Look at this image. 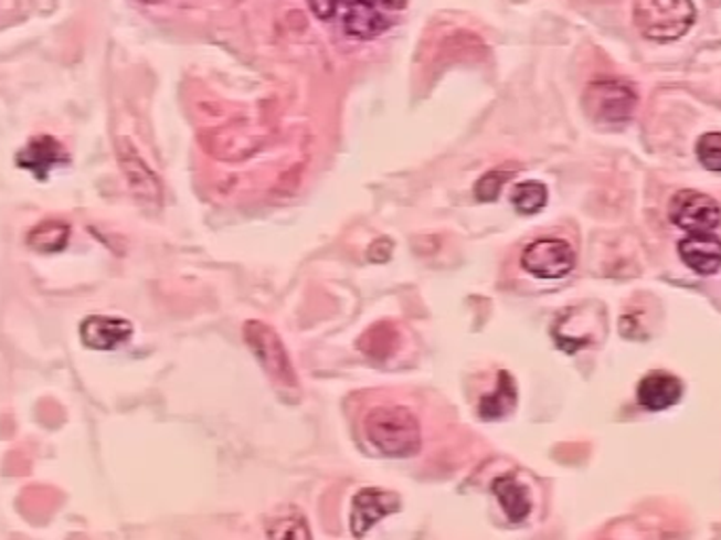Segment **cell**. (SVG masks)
I'll list each match as a JSON object with an SVG mask.
<instances>
[{"instance_id": "cell-18", "label": "cell", "mask_w": 721, "mask_h": 540, "mask_svg": "<svg viewBox=\"0 0 721 540\" xmlns=\"http://www.w3.org/2000/svg\"><path fill=\"white\" fill-rule=\"evenodd\" d=\"M697 157L702 167H707L709 171H718L721 173V134L713 131V134H704L700 136L697 141Z\"/></svg>"}, {"instance_id": "cell-11", "label": "cell", "mask_w": 721, "mask_h": 540, "mask_svg": "<svg viewBox=\"0 0 721 540\" xmlns=\"http://www.w3.org/2000/svg\"><path fill=\"white\" fill-rule=\"evenodd\" d=\"M134 333V326L115 317H89L81 326L83 342L95 351H113L125 345Z\"/></svg>"}, {"instance_id": "cell-19", "label": "cell", "mask_w": 721, "mask_h": 540, "mask_svg": "<svg viewBox=\"0 0 721 540\" xmlns=\"http://www.w3.org/2000/svg\"><path fill=\"white\" fill-rule=\"evenodd\" d=\"M271 539H310V530L303 516L280 517L268 528Z\"/></svg>"}, {"instance_id": "cell-15", "label": "cell", "mask_w": 721, "mask_h": 540, "mask_svg": "<svg viewBox=\"0 0 721 540\" xmlns=\"http://www.w3.org/2000/svg\"><path fill=\"white\" fill-rule=\"evenodd\" d=\"M517 403V387L509 372H500L498 389L486 395L479 403V416L484 421H500L509 416Z\"/></svg>"}, {"instance_id": "cell-21", "label": "cell", "mask_w": 721, "mask_h": 540, "mask_svg": "<svg viewBox=\"0 0 721 540\" xmlns=\"http://www.w3.org/2000/svg\"><path fill=\"white\" fill-rule=\"evenodd\" d=\"M308 7L315 11L317 18L329 20L338 7V0H308Z\"/></svg>"}, {"instance_id": "cell-16", "label": "cell", "mask_w": 721, "mask_h": 540, "mask_svg": "<svg viewBox=\"0 0 721 540\" xmlns=\"http://www.w3.org/2000/svg\"><path fill=\"white\" fill-rule=\"evenodd\" d=\"M71 226L62 220H45L30 235L28 245L41 254H57L68 245Z\"/></svg>"}, {"instance_id": "cell-13", "label": "cell", "mask_w": 721, "mask_h": 540, "mask_svg": "<svg viewBox=\"0 0 721 540\" xmlns=\"http://www.w3.org/2000/svg\"><path fill=\"white\" fill-rule=\"evenodd\" d=\"M120 167L131 187V192L144 203H161V182L129 146L120 148Z\"/></svg>"}, {"instance_id": "cell-8", "label": "cell", "mask_w": 721, "mask_h": 540, "mask_svg": "<svg viewBox=\"0 0 721 540\" xmlns=\"http://www.w3.org/2000/svg\"><path fill=\"white\" fill-rule=\"evenodd\" d=\"M401 509L399 496L378 488H365L352 496V509H350V530L352 537L361 539L365 537L378 521L384 517L396 513Z\"/></svg>"}, {"instance_id": "cell-20", "label": "cell", "mask_w": 721, "mask_h": 540, "mask_svg": "<svg viewBox=\"0 0 721 540\" xmlns=\"http://www.w3.org/2000/svg\"><path fill=\"white\" fill-rule=\"evenodd\" d=\"M511 171H500V169H494V171H488L477 184H475V197L481 201V203H491L494 199H498L500 190L507 184V180L511 178Z\"/></svg>"}, {"instance_id": "cell-1", "label": "cell", "mask_w": 721, "mask_h": 540, "mask_svg": "<svg viewBox=\"0 0 721 540\" xmlns=\"http://www.w3.org/2000/svg\"><path fill=\"white\" fill-rule=\"evenodd\" d=\"M365 435L389 458L416 456L422 447L418 419L401 405H380L365 416Z\"/></svg>"}, {"instance_id": "cell-3", "label": "cell", "mask_w": 721, "mask_h": 540, "mask_svg": "<svg viewBox=\"0 0 721 540\" xmlns=\"http://www.w3.org/2000/svg\"><path fill=\"white\" fill-rule=\"evenodd\" d=\"M586 117L602 127H616L627 123L637 108V94L633 85L621 78L593 81L582 95Z\"/></svg>"}, {"instance_id": "cell-7", "label": "cell", "mask_w": 721, "mask_h": 540, "mask_svg": "<svg viewBox=\"0 0 721 540\" xmlns=\"http://www.w3.org/2000/svg\"><path fill=\"white\" fill-rule=\"evenodd\" d=\"M669 218L686 233H711L721 224L720 203L698 190H679L671 199Z\"/></svg>"}, {"instance_id": "cell-6", "label": "cell", "mask_w": 721, "mask_h": 540, "mask_svg": "<svg viewBox=\"0 0 721 540\" xmlns=\"http://www.w3.org/2000/svg\"><path fill=\"white\" fill-rule=\"evenodd\" d=\"M576 254L563 239H536L521 254V266L538 279H563L572 273Z\"/></svg>"}, {"instance_id": "cell-17", "label": "cell", "mask_w": 721, "mask_h": 540, "mask_svg": "<svg viewBox=\"0 0 721 540\" xmlns=\"http://www.w3.org/2000/svg\"><path fill=\"white\" fill-rule=\"evenodd\" d=\"M511 201L515 210L521 215H534L544 210V205L549 201V190L542 182H536V180L521 182L512 190Z\"/></svg>"}, {"instance_id": "cell-5", "label": "cell", "mask_w": 721, "mask_h": 540, "mask_svg": "<svg viewBox=\"0 0 721 540\" xmlns=\"http://www.w3.org/2000/svg\"><path fill=\"white\" fill-rule=\"evenodd\" d=\"M407 0H344L342 25L352 39L370 41L395 24Z\"/></svg>"}, {"instance_id": "cell-12", "label": "cell", "mask_w": 721, "mask_h": 540, "mask_svg": "<svg viewBox=\"0 0 721 540\" xmlns=\"http://www.w3.org/2000/svg\"><path fill=\"white\" fill-rule=\"evenodd\" d=\"M681 393H683L681 380L667 372H651L637 387L639 405L648 412L669 410L681 400Z\"/></svg>"}, {"instance_id": "cell-9", "label": "cell", "mask_w": 721, "mask_h": 540, "mask_svg": "<svg viewBox=\"0 0 721 540\" xmlns=\"http://www.w3.org/2000/svg\"><path fill=\"white\" fill-rule=\"evenodd\" d=\"M66 163H68L66 148L45 134L28 141L18 155V165L25 171H30L32 176H36L39 180H45L53 169Z\"/></svg>"}, {"instance_id": "cell-2", "label": "cell", "mask_w": 721, "mask_h": 540, "mask_svg": "<svg viewBox=\"0 0 721 540\" xmlns=\"http://www.w3.org/2000/svg\"><path fill=\"white\" fill-rule=\"evenodd\" d=\"M633 20L648 41L674 43L697 22V7L692 0H635Z\"/></svg>"}, {"instance_id": "cell-22", "label": "cell", "mask_w": 721, "mask_h": 540, "mask_svg": "<svg viewBox=\"0 0 721 540\" xmlns=\"http://www.w3.org/2000/svg\"><path fill=\"white\" fill-rule=\"evenodd\" d=\"M141 2H148L150 4V2H159V0H141Z\"/></svg>"}, {"instance_id": "cell-10", "label": "cell", "mask_w": 721, "mask_h": 540, "mask_svg": "<svg viewBox=\"0 0 721 540\" xmlns=\"http://www.w3.org/2000/svg\"><path fill=\"white\" fill-rule=\"evenodd\" d=\"M686 266L707 277L721 268V239L711 233H688L677 245Z\"/></svg>"}, {"instance_id": "cell-4", "label": "cell", "mask_w": 721, "mask_h": 540, "mask_svg": "<svg viewBox=\"0 0 721 540\" xmlns=\"http://www.w3.org/2000/svg\"><path fill=\"white\" fill-rule=\"evenodd\" d=\"M243 333L247 347L256 354L257 363L268 377L283 387H298L294 363L275 329L268 328L262 321H247Z\"/></svg>"}, {"instance_id": "cell-14", "label": "cell", "mask_w": 721, "mask_h": 540, "mask_svg": "<svg viewBox=\"0 0 721 540\" xmlns=\"http://www.w3.org/2000/svg\"><path fill=\"white\" fill-rule=\"evenodd\" d=\"M491 493L498 498L502 511L511 519L512 523H521L532 511V500L528 490L512 477L502 475L491 484Z\"/></svg>"}]
</instances>
